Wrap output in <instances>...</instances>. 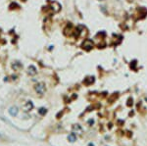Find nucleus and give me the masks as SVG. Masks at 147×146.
Here are the masks:
<instances>
[{"label":"nucleus","mask_w":147,"mask_h":146,"mask_svg":"<svg viewBox=\"0 0 147 146\" xmlns=\"http://www.w3.org/2000/svg\"><path fill=\"white\" fill-rule=\"evenodd\" d=\"M68 140H69L70 142H75V141L77 140V135H76V133L72 132L71 134H69V136H68Z\"/></svg>","instance_id":"obj_7"},{"label":"nucleus","mask_w":147,"mask_h":146,"mask_svg":"<svg viewBox=\"0 0 147 146\" xmlns=\"http://www.w3.org/2000/svg\"><path fill=\"white\" fill-rule=\"evenodd\" d=\"M82 48L84 50L89 51V50H91L93 48V42L90 40V39H86V40L83 41V43H82Z\"/></svg>","instance_id":"obj_2"},{"label":"nucleus","mask_w":147,"mask_h":146,"mask_svg":"<svg viewBox=\"0 0 147 146\" xmlns=\"http://www.w3.org/2000/svg\"><path fill=\"white\" fill-rule=\"evenodd\" d=\"M93 82H94V77H87V78L85 79V81H83V83L86 84V85H89V84H91V83H93Z\"/></svg>","instance_id":"obj_8"},{"label":"nucleus","mask_w":147,"mask_h":146,"mask_svg":"<svg viewBox=\"0 0 147 146\" xmlns=\"http://www.w3.org/2000/svg\"><path fill=\"white\" fill-rule=\"evenodd\" d=\"M35 90L37 94L39 95H43L45 93V90H46V87H45V84L43 82H38L35 85Z\"/></svg>","instance_id":"obj_1"},{"label":"nucleus","mask_w":147,"mask_h":146,"mask_svg":"<svg viewBox=\"0 0 147 146\" xmlns=\"http://www.w3.org/2000/svg\"><path fill=\"white\" fill-rule=\"evenodd\" d=\"M38 113H39V115H41V116H44L46 113H47V110H46L45 108H40L38 110Z\"/></svg>","instance_id":"obj_9"},{"label":"nucleus","mask_w":147,"mask_h":146,"mask_svg":"<svg viewBox=\"0 0 147 146\" xmlns=\"http://www.w3.org/2000/svg\"><path fill=\"white\" fill-rule=\"evenodd\" d=\"M36 73H37V70L33 65H30L28 67V74L30 76H35Z\"/></svg>","instance_id":"obj_5"},{"label":"nucleus","mask_w":147,"mask_h":146,"mask_svg":"<svg viewBox=\"0 0 147 146\" xmlns=\"http://www.w3.org/2000/svg\"><path fill=\"white\" fill-rule=\"evenodd\" d=\"M8 112H9L10 116H12V117H16V116L18 115V113H19V109H18V107H16V106H12V107L9 108Z\"/></svg>","instance_id":"obj_4"},{"label":"nucleus","mask_w":147,"mask_h":146,"mask_svg":"<svg viewBox=\"0 0 147 146\" xmlns=\"http://www.w3.org/2000/svg\"><path fill=\"white\" fill-rule=\"evenodd\" d=\"M32 108H33V103L31 101H28L24 105V107H23L24 111H26V112H29V111L32 110Z\"/></svg>","instance_id":"obj_6"},{"label":"nucleus","mask_w":147,"mask_h":146,"mask_svg":"<svg viewBox=\"0 0 147 146\" xmlns=\"http://www.w3.org/2000/svg\"><path fill=\"white\" fill-rule=\"evenodd\" d=\"M98 1H104V0H98Z\"/></svg>","instance_id":"obj_11"},{"label":"nucleus","mask_w":147,"mask_h":146,"mask_svg":"<svg viewBox=\"0 0 147 146\" xmlns=\"http://www.w3.org/2000/svg\"><path fill=\"white\" fill-rule=\"evenodd\" d=\"M130 105H132V99H129V103H128V106H130Z\"/></svg>","instance_id":"obj_10"},{"label":"nucleus","mask_w":147,"mask_h":146,"mask_svg":"<svg viewBox=\"0 0 147 146\" xmlns=\"http://www.w3.org/2000/svg\"><path fill=\"white\" fill-rule=\"evenodd\" d=\"M72 129H73V132H74V133H78V134H82V131H83L82 128L79 125H74L73 128H72Z\"/></svg>","instance_id":"obj_3"}]
</instances>
